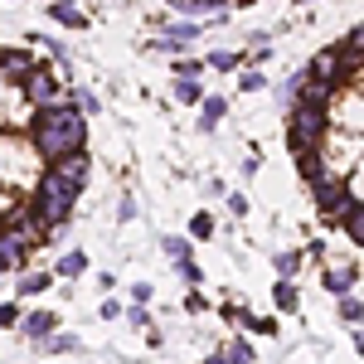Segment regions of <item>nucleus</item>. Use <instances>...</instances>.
Masks as SVG:
<instances>
[{
    "mask_svg": "<svg viewBox=\"0 0 364 364\" xmlns=\"http://www.w3.org/2000/svg\"><path fill=\"white\" fill-rule=\"evenodd\" d=\"M29 151L39 161H58V156L87 151V117L78 107H68V102L34 107L29 112Z\"/></svg>",
    "mask_w": 364,
    "mask_h": 364,
    "instance_id": "nucleus-1",
    "label": "nucleus"
},
{
    "mask_svg": "<svg viewBox=\"0 0 364 364\" xmlns=\"http://www.w3.org/2000/svg\"><path fill=\"white\" fill-rule=\"evenodd\" d=\"M29 209H34V219L44 224V233L73 219V195L63 190V180H58L49 166L34 175V195H29Z\"/></svg>",
    "mask_w": 364,
    "mask_h": 364,
    "instance_id": "nucleus-2",
    "label": "nucleus"
},
{
    "mask_svg": "<svg viewBox=\"0 0 364 364\" xmlns=\"http://www.w3.org/2000/svg\"><path fill=\"white\" fill-rule=\"evenodd\" d=\"M326 132H331V107H311V102L287 107V146H291V156L296 151H321Z\"/></svg>",
    "mask_w": 364,
    "mask_h": 364,
    "instance_id": "nucleus-3",
    "label": "nucleus"
},
{
    "mask_svg": "<svg viewBox=\"0 0 364 364\" xmlns=\"http://www.w3.org/2000/svg\"><path fill=\"white\" fill-rule=\"evenodd\" d=\"M20 97L29 102V112L34 107H54V102H63V87H58V78H54V68H34V73H25L20 78Z\"/></svg>",
    "mask_w": 364,
    "mask_h": 364,
    "instance_id": "nucleus-4",
    "label": "nucleus"
},
{
    "mask_svg": "<svg viewBox=\"0 0 364 364\" xmlns=\"http://www.w3.org/2000/svg\"><path fill=\"white\" fill-rule=\"evenodd\" d=\"M49 170L63 180V190L78 199V195H83V185H87V175H92V161H87V151H73V156H58V161H49Z\"/></svg>",
    "mask_w": 364,
    "mask_h": 364,
    "instance_id": "nucleus-5",
    "label": "nucleus"
},
{
    "mask_svg": "<svg viewBox=\"0 0 364 364\" xmlns=\"http://www.w3.org/2000/svg\"><path fill=\"white\" fill-rule=\"evenodd\" d=\"M29 252H34V243H29V238L10 233V228H0V272H20Z\"/></svg>",
    "mask_w": 364,
    "mask_h": 364,
    "instance_id": "nucleus-6",
    "label": "nucleus"
},
{
    "mask_svg": "<svg viewBox=\"0 0 364 364\" xmlns=\"http://www.w3.org/2000/svg\"><path fill=\"white\" fill-rule=\"evenodd\" d=\"M306 78H316V83H345V63H340V49H321V54L306 63Z\"/></svg>",
    "mask_w": 364,
    "mask_h": 364,
    "instance_id": "nucleus-7",
    "label": "nucleus"
},
{
    "mask_svg": "<svg viewBox=\"0 0 364 364\" xmlns=\"http://www.w3.org/2000/svg\"><path fill=\"white\" fill-rule=\"evenodd\" d=\"M34 68H39V58H34V49H0V78L20 83L25 73H34Z\"/></svg>",
    "mask_w": 364,
    "mask_h": 364,
    "instance_id": "nucleus-8",
    "label": "nucleus"
},
{
    "mask_svg": "<svg viewBox=\"0 0 364 364\" xmlns=\"http://www.w3.org/2000/svg\"><path fill=\"white\" fill-rule=\"evenodd\" d=\"M224 117H228V97H219V92H204V97H199V132H204V136H214Z\"/></svg>",
    "mask_w": 364,
    "mask_h": 364,
    "instance_id": "nucleus-9",
    "label": "nucleus"
},
{
    "mask_svg": "<svg viewBox=\"0 0 364 364\" xmlns=\"http://www.w3.org/2000/svg\"><path fill=\"white\" fill-rule=\"evenodd\" d=\"M10 151H15L20 161H25V156H34V151H29V141H20V146H15V136H0V156H10ZM5 180H10V185H25L29 170L15 166V161H5Z\"/></svg>",
    "mask_w": 364,
    "mask_h": 364,
    "instance_id": "nucleus-10",
    "label": "nucleus"
},
{
    "mask_svg": "<svg viewBox=\"0 0 364 364\" xmlns=\"http://www.w3.org/2000/svg\"><path fill=\"white\" fill-rule=\"evenodd\" d=\"M15 326H20L29 340H44L49 331H58V316H54V311H29V316H20Z\"/></svg>",
    "mask_w": 364,
    "mask_h": 364,
    "instance_id": "nucleus-11",
    "label": "nucleus"
},
{
    "mask_svg": "<svg viewBox=\"0 0 364 364\" xmlns=\"http://www.w3.org/2000/svg\"><path fill=\"white\" fill-rule=\"evenodd\" d=\"M49 15H54L63 29H83V25H87V15L73 5V0H49Z\"/></svg>",
    "mask_w": 364,
    "mask_h": 364,
    "instance_id": "nucleus-12",
    "label": "nucleus"
},
{
    "mask_svg": "<svg viewBox=\"0 0 364 364\" xmlns=\"http://www.w3.org/2000/svg\"><path fill=\"white\" fill-rule=\"evenodd\" d=\"M83 272H87V252L83 248H68L54 262V277H83Z\"/></svg>",
    "mask_w": 364,
    "mask_h": 364,
    "instance_id": "nucleus-13",
    "label": "nucleus"
},
{
    "mask_svg": "<svg viewBox=\"0 0 364 364\" xmlns=\"http://www.w3.org/2000/svg\"><path fill=\"white\" fill-rule=\"evenodd\" d=\"M34 345H39L44 355H68V350H83V340H78V336H54V331H49L44 340H34Z\"/></svg>",
    "mask_w": 364,
    "mask_h": 364,
    "instance_id": "nucleus-14",
    "label": "nucleus"
},
{
    "mask_svg": "<svg viewBox=\"0 0 364 364\" xmlns=\"http://www.w3.org/2000/svg\"><path fill=\"white\" fill-rule=\"evenodd\" d=\"M248 58L238 54V49H214V54L204 58V68H219V73H233V68H243Z\"/></svg>",
    "mask_w": 364,
    "mask_h": 364,
    "instance_id": "nucleus-15",
    "label": "nucleus"
},
{
    "mask_svg": "<svg viewBox=\"0 0 364 364\" xmlns=\"http://www.w3.org/2000/svg\"><path fill=\"white\" fill-rule=\"evenodd\" d=\"M68 107H78L83 117H92V112H102V102H97V92H87V87H73L68 97H63Z\"/></svg>",
    "mask_w": 364,
    "mask_h": 364,
    "instance_id": "nucleus-16",
    "label": "nucleus"
},
{
    "mask_svg": "<svg viewBox=\"0 0 364 364\" xmlns=\"http://www.w3.org/2000/svg\"><path fill=\"white\" fill-rule=\"evenodd\" d=\"M199 97H204L199 78H175V102H185V107H199Z\"/></svg>",
    "mask_w": 364,
    "mask_h": 364,
    "instance_id": "nucleus-17",
    "label": "nucleus"
},
{
    "mask_svg": "<svg viewBox=\"0 0 364 364\" xmlns=\"http://www.w3.org/2000/svg\"><path fill=\"white\" fill-rule=\"evenodd\" d=\"M49 282H54V272H20V287H15V291H20V296H39Z\"/></svg>",
    "mask_w": 364,
    "mask_h": 364,
    "instance_id": "nucleus-18",
    "label": "nucleus"
},
{
    "mask_svg": "<svg viewBox=\"0 0 364 364\" xmlns=\"http://www.w3.org/2000/svg\"><path fill=\"white\" fill-rule=\"evenodd\" d=\"M272 296H277V311H296V306H301V291H296V282H291V277H282Z\"/></svg>",
    "mask_w": 364,
    "mask_h": 364,
    "instance_id": "nucleus-19",
    "label": "nucleus"
},
{
    "mask_svg": "<svg viewBox=\"0 0 364 364\" xmlns=\"http://www.w3.org/2000/svg\"><path fill=\"white\" fill-rule=\"evenodd\" d=\"M170 73H175V78H199V73H204V58L175 54V63H170Z\"/></svg>",
    "mask_w": 364,
    "mask_h": 364,
    "instance_id": "nucleus-20",
    "label": "nucleus"
},
{
    "mask_svg": "<svg viewBox=\"0 0 364 364\" xmlns=\"http://www.w3.org/2000/svg\"><path fill=\"white\" fill-rule=\"evenodd\" d=\"M224 364H252V345L243 336H233V340H228V350H224Z\"/></svg>",
    "mask_w": 364,
    "mask_h": 364,
    "instance_id": "nucleus-21",
    "label": "nucleus"
},
{
    "mask_svg": "<svg viewBox=\"0 0 364 364\" xmlns=\"http://www.w3.org/2000/svg\"><path fill=\"white\" fill-rule=\"evenodd\" d=\"M355 277H360L355 267H345V272H336V267H331V272H326V287L340 296V291H355Z\"/></svg>",
    "mask_w": 364,
    "mask_h": 364,
    "instance_id": "nucleus-22",
    "label": "nucleus"
},
{
    "mask_svg": "<svg viewBox=\"0 0 364 364\" xmlns=\"http://www.w3.org/2000/svg\"><path fill=\"white\" fill-rule=\"evenodd\" d=\"M340 321L345 326H360V296L355 291H340Z\"/></svg>",
    "mask_w": 364,
    "mask_h": 364,
    "instance_id": "nucleus-23",
    "label": "nucleus"
},
{
    "mask_svg": "<svg viewBox=\"0 0 364 364\" xmlns=\"http://www.w3.org/2000/svg\"><path fill=\"white\" fill-rule=\"evenodd\" d=\"M161 248H166V257H175V262H180V257H190V238H180V233H166V238H161Z\"/></svg>",
    "mask_w": 364,
    "mask_h": 364,
    "instance_id": "nucleus-24",
    "label": "nucleus"
},
{
    "mask_svg": "<svg viewBox=\"0 0 364 364\" xmlns=\"http://www.w3.org/2000/svg\"><path fill=\"white\" fill-rule=\"evenodd\" d=\"M238 87H243V92H262V87H267V73H262V68H243V73H238Z\"/></svg>",
    "mask_w": 364,
    "mask_h": 364,
    "instance_id": "nucleus-25",
    "label": "nucleus"
},
{
    "mask_svg": "<svg viewBox=\"0 0 364 364\" xmlns=\"http://www.w3.org/2000/svg\"><path fill=\"white\" fill-rule=\"evenodd\" d=\"M272 262H277V277H296L301 272V252H277Z\"/></svg>",
    "mask_w": 364,
    "mask_h": 364,
    "instance_id": "nucleus-26",
    "label": "nucleus"
},
{
    "mask_svg": "<svg viewBox=\"0 0 364 364\" xmlns=\"http://www.w3.org/2000/svg\"><path fill=\"white\" fill-rule=\"evenodd\" d=\"M243 326H248L252 336H277V321H262V316H252V311H243Z\"/></svg>",
    "mask_w": 364,
    "mask_h": 364,
    "instance_id": "nucleus-27",
    "label": "nucleus"
},
{
    "mask_svg": "<svg viewBox=\"0 0 364 364\" xmlns=\"http://www.w3.org/2000/svg\"><path fill=\"white\" fill-rule=\"evenodd\" d=\"M175 272H180V277L190 282V287H199V277H204V272H199V262H195V257H180V262H175Z\"/></svg>",
    "mask_w": 364,
    "mask_h": 364,
    "instance_id": "nucleus-28",
    "label": "nucleus"
},
{
    "mask_svg": "<svg viewBox=\"0 0 364 364\" xmlns=\"http://www.w3.org/2000/svg\"><path fill=\"white\" fill-rule=\"evenodd\" d=\"M190 233H195V238H214V219H209V214H195V219H190Z\"/></svg>",
    "mask_w": 364,
    "mask_h": 364,
    "instance_id": "nucleus-29",
    "label": "nucleus"
},
{
    "mask_svg": "<svg viewBox=\"0 0 364 364\" xmlns=\"http://www.w3.org/2000/svg\"><path fill=\"white\" fill-rule=\"evenodd\" d=\"M151 296H156V291H151V282H136V287H132V301H136V306H146Z\"/></svg>",
    "mask_w": 364,
    "mask_h": 364,
    "instance_id": "nucleus-30",
    "label": "nucleus"
},
{
    "mask_svg": "<svg viewBox=\"0 0 364 364\" xmlns=\"http://www.w3.org/2000/svg\"><path fill=\"white\" fill-rule=\"evenodd\" d=\"M15 321H20V306H15V301H5V306H0V326H15Z\"/></svg>",
    "mask_w": 364,
    "mask_h": 364,
    "instance_id": "nucleus-31",
    "label": "nucleus"
},
{
    "mask_svg": "<svg viewBox=\"0 0 364 364\" xmlns=\"http://www.w3.org/2000/svg\"><path fill=\"white\" fill-rule=\"evenodd\" d=\"M117 214H122V219H136V199H132V195H122V204H117Z\"/></svg>",
    "mask_w": 364,
    "mask_h": 364,
    "instance_id": "nucleus-32",
    "label": "nucleus"
},
{
    "mask_svg": "<svg viewBox=\"0 0 364 364\" xmlns=\"http://www.w3.org/2000/svg\"><path fill=\"white\" fill-rule=\"evenodd\" d=\"M228 214H238V219H243V214H248V199H243V195H228Z\"/></svg>",
    "mask_w": 364,
    "mask_h": 364,
    "instance_id": "nucleus-33",
    "label": "nucleus"
},
{
    "mask_svg": "<svg viewBox=\"0 0 364 364\" xmlns=\"http://www.w3.org/2000/svg\"><path fill=\"white\" fill-rule=\"evenodd\" d=\"M185 311H190V316H199V311H204V296H199V291H190V296H185Z\"/></svg>",
    "mask_w": 364,
    "mask_h": 364,
    "instance_id": "nucleus-34",
    "label": "nucleus"
},
{
    "mask_svg": "<svg viewBox=\"0 0 364 364\" xmlns=\"http://www.w3.org/2000/svg\"><path fill=\"white\" fill-rule=\"evenodd\" d=\"M204 364H224V355H209V360H204Z\"/></svg>",
    "mask_w": 364,
    "mask_h": 364,
    "instance_id": "nucleus-35",
    "label": "nucleus"
},
{
    "mask_svg": "<svg viewBox=\"0 0 364 364\" xmlns=\"http://www.w3.org/2000/svg\"><path fill=\"white\" fill-rule=\"evenodd\" d=\"M233 5H257V0H233Z\"/></svg>",
    "mask_w": 364,
    "mask_h": 364,
    "instance_id": "nucleus-36",
    "label": "nucleus"
},
{
    "mask_svg": "<svg viewBox=\"0 0 364 364\" xmlns=\"http://www.w3.org/2000/svg\"><path fill=\"white\" fill-rule=\"evenodd\" d=\"M301 5H306V0H301Z\"/></svg>",
    "mask_w": 364,
    "mask_h": 364,
    "instance_id": "nucleus-37",
    "label": "nucleus"
}]
</instances>
